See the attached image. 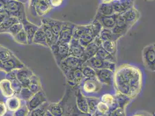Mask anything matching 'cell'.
Segmentation results:
<instances>
[{
  "instance_id": "ab89813d",
  "label": "cell",
  "mask_w": 155,
  "mask_h": 116,
  "mask_svg": "<svg viewBox=\"0 0 155 116\" xmlns=\"http://www.w3.org/2000/svg\"><path fill=\"white\" fill-rule=\"evenodd\" d=\"M115 97L118 107L123 108L124 109H125V107L129 104L130 101L131 100L129 97L117 92H116Z\"/></svg>"
},
{
  "instance_id": "ba28073f",
  "label": "cell",
  "mask_w": 155,
  "mask_h": 116,
  "mask_svg": "<svg viewBox=\"0 0 155 116\" xmlns=\"http://www.w3.org/2000/svg\"><path fill=\"white\" fill-rule=\"evenodd\" d=\"M5 12H6L9 16L19 18L20 21L26 15L23 4L15 0L7 1V7Z\"/></svg>"
},
{
  "instance_id": "44dd1931",
  "label": "cell",
  "mask_w": 155,
  "mask_h": 116,
  "mask_svg": "<svg viewBox=\"0 0 155 116\" xmlns=\"http://www.w3.org/2000/svg\"><path fill=\"white\" fill-rule=\"evenodd\" d=\"M70 55L81 58L84 53L85 48L81 45L78 39H73L69 44Z\"/></svg>"
},
{
  "instance_id": "f6af8a7d",
  "label": "cell",
  "mask_w": 155,
  "mask_h": 116,
  "mask_svg": "<svg viewBox=\"0 0 155 116\" xmlns=\"http://www.w3.org/2000/svg\"><path fill=\"white\" fill-rule=\"evenodd\" d=\"M91 31L93 32V34L95 37H98L101 30L103 29V26L101 25V23L99 22L98 20L94 18L93 21L91 22Z\"/></svg>"
},
{
  "instance_id": "6f0895ef",
  "label": "cell",
  "mask_w": 155,
  "mask_h": 116,
  "mask_svg": "<svg viewBox=\"0 0 155 116\" xmlns=\"http://www.w3.org/2000/svg\"><path fill=\"white\" fill-rule=\"evenodd\" d=\"M3 47H4V46H2V45H1L0 44V52L1 51L2 49L3 48Z\"/></svg>"
},
{
  "instance_id": "7402d4cb",
  "label": "cell",
  "mask_w": 155,
  "mask_h": 116,
  "mask_svg": "<svg viewBox=\"0 0 155 116\" xmlns=\"http://www.w3.org/2000/svg\"><path fill=\"white\" fill-rule=\"evenodd\" d=\"M122 15L130 28L138 20L140 16V14L138 11H137L134 7L122 13Z\"/></svg>"
},
{
  "instance_id": "ee69618b",
  "label": "cell",
  "mask_w": 155,
  "mask_h": 116,
  "mask_svg": "<svg viewBox=\"0 0 155 116\" xmlns=\"http://www.w3.org/2000/svg\"><path fill=\"white\" fill-rule=\"evenodd\" d=\"M14 40L18 44L21 45H27L28 44V38L26 32L23 29L18 34L13 37Z\"/></svg>"
},
{
  "instance_id": "816d5d0a",
  "label": "cell",
  "mask_w": 155,
  "mask_h": 116,
  "mask_svg": "<svg viewBox=\"0 0 155 116\" xmlns=\"http://www.w3.org/2000/svg\"><path fill=\"white\" fill-rule=\"evenodd\" d=\"M7 105L4 102L0 101V116H4L7 114Z\"/></svg>"
},
{
  "instance_id": "3957f363",
  "label": "cell",
  "mask_w": 155,
  "mask_h": 116,
  "mask_svg": "<svg viewBox=\"0 0 155 116\" xmlns=\"http://www.w3.org/2000/svg\"><path fill=\"white\" fill-rule=\"evenodd\" d=\"M103 85L101 84L96 77L84 78L80 86L82 92L86 97L94 96L101 93Z\"/></svg>"
},
{
  "instance_id": "c3c4849f",
  "label": "cell",
  "mask_w": 155,
  "mask_h": 116,
  "mask_svg": "<svg viewBox=\"0 0 155 116\" xmlns=\"http://www.w3.org/2000/svg\"><path fill=\"white\" fill-rule=\"evenodd\" d=\"M34 94L32 93V92L29 90L28 88L23 87L18 97L21 99L28 101L34 95Z\"/></svg>"
},
{
  "instance_id": "5bb4252c",
  "label": "cell",
  "mask_w": 155,
  "mask_h": 116,
  "mask_svg": "<svg viewBox=\"0 0 155 116\" xmlns=\"http://www.w3.org/2000/svg\"><path fill=\"white\" fill-rule=\"evenodd\" d=\"M25 67H26L25 65L15 55L12 58H10L2 64V69L3 71L7 74Z\"/></svg>"
},
{
  "instance_id": "f5cc1de1",
  "label": "cell",
  "mask_w": 155,
  "mask_h": 116,
  "mask_svg": "<svg viewBox=\"0 0 155 116\" xmlns=\"http://www.w3.org/2000/svg\"><path fill=\"white\" fill-rule=\"evenodd\" d=\"M63 0H49V2L52 7H57L61 5Z\"/></svg>"
},
{
  "instance_id": "db71d44e",
  "label": "cell",
  "mask_w": 155,
  "mask_h": 116,
  "mask_svg": "<svg viewBox=\"0 0 155 116\" xmlns=\"http://www.w3.org/2000/svg\"><path fill=\"white\" fill-rule=\"evenodd\" d=\"M7 0H0V12H5L7 7Z\"/></svg>"
},
{
  "instance_id": "9f6ffc18",
  "label": "cell",
  "mask_w": 155,
  "mask_h": 116,
  "mask_svg": "<svg viewBox=\"0 0 155 116\" xmlns=\"http://www.w3.org/2000/svg\"><path fill=\"white\" fill-rule=\"evenodd\" d=\"M132 116H144L143 114H136Z\"/></svg>"
},
{
  "instance_id": "7dc6e473",
  "label": "cell",
  "mask_w": 155,
  "mask_h": 116,
  "mask_svg": "<svg viewBox=\"0 0 155 116\" xmlns=\"http://www.w3.org/2000/svg\"><path fill=\"white\" fill-rule=\"evenodd\" d=\"M23 29V25H22L21 22H20L19 23H16V24L13 25L12 27H11L6 32V33H8V34H11L13 37L17 34H18L20 31H21Z\"/></svg>"
},
{
  "instance_id": "4dcf8cb0",
  "label": "cell",
  "mask_w": 155,
  "mask_h": 116,
  "mask_svg": "<svg viewBox=\"0 0 155 116\" xmlns=\"http://www.w3.org/2000/svg\"><path fill=\"white\" fill-rule=\"evenodd\" d=\"M102 41H116L120 39L121 37L119 36H117L112 31V29L103 28L100 34L98 36Z\"/></svg>"
},
{
  "instance_id": "d4e9b609",
  "label": "cell",
  "mask_w": 155,
  "mask_h": 116,
  "mask_svg": "<svg viewBox=\"0 0 155 116\" xmlns=\"http://www.w3.org/2000/svg\"><path fill=\"white\" fill-rule=\"evenodd\" d=\"M40 27L42 29L43 31L44 32L49 47L50 48L53 44H54L57 42L58 39L56 37V36L52 31L51 28L48 25L44 23H42Z\"/></svg>"
},
{
  "instance_id": "836d02e7",
  "label": "cell",
  "mask_w": 155,
  "mask_h": 116,
  "mask_svg": "<svg viewBox=\"0 0 155 116\" xmlns=\"http://www.w3.org/2000/svg\"><path fill=\"white\" fill-rule=\"evenodd\" d=\"M100 100L101 102L108 105L112 110L115 109L118 107L115 95L110 93H105L100 97Z\"/></svg>"
},
{
  "instance_id": "f35d334b",
  "label": "cell",
  "mask_w": 155,
  "mask_h": 116,
  "mask_svg": "<svg viewBox=\"0 0 155 116\" xmlns=\"http://www.w3.org/2000/svg\"><path fill=\"white\" fill-rule=\"evenodd\" d=\"M86 98L89 108V114H90L91 116L96 111L98 104L101 101L100 97L94 96H90L86 97Z\"/></svg>"
},
{
  "instance_id": "484cf974",
  "label": "cell",
  "mask_w": 155,
  "mask_h": 116,
  "mask_svg": "<svg viewBox=\"0 0 155 116\" xmlns=\"http://www.w3.org/2000/svg\"><path fill=\"white\" fill-rule=\"evenodd\" d=\"M6 78L8 80H9L11 83L12 87L15 92V95L18 97L23 87L21 84L20 83L19 81L16 77L15 71H13L11 73H7Z\"/></svg>"
},
{
  "instance_id": "f907efd6",
  "label": "cell",
  "mask_w": 155,
  "mask_h": 116,
  "mask_svg": "<svg viewBox=\"0 0 155 116\" xmlns=\"http://www.w3.org/2000/svg\"><path fill=\"white\" fill-rule=\"evenodd\" d=\"M110 116H126L125 109L117 107L112 111Z\"/></svg>"
},
{
  "instance_id": "30bf717a",
  "label": "cell",
  "mask_w": 155,
  "mask_h": 116,
  "mask_svg": "<svg viewBox=\"0 0 155 116\" xmlns=\"http://www.w3.org/2000/svg\"><path fill=\"white\" fill-rule=\"evenodd\" d=\"M102 43L103 41L100 39V37H97L91 43L85 48L84 53L81 58L84 64L87 60L96 56L98 49L101 46Z\"/></svg>"
},
{
  "instance_id": "277c9868",
  "label": "cell",
  "mask_w": 155,
  "mask_h": 116,
  "mask_svg": "<svg viewBox=\"0 0 155 116\" xmlns=\"http://www.w3.org/2000/svg\"><path fill=\"white\" fill-rule=\"evenodd\" d=\"M50 48L58 66L63 60L70 55L69 44L61 43L58 40Z\"/></svg>"
},
{
  "instance_id": "1f68e13d",
  "label": "cell",
  "mask_w": 155,
  "mask_h": 116,
  "mask_svg": "<svg viewBox=\"0 0 155 116\" xmlns=\"http://www.w3.org/2000/svg\"><path fill=\"white\" fill-rule=\"evenodd\" d=\"M20 20L14 16H8L0 25V33H5L7 30L13 25L20 22Z\"/></svg>"
},
{
  "instance_id": "5b68a950",
  "label": "cell",
  "mask_w": 155,
  "mask_h": 116,
  "mask_svg": "<svg viewBox=\"0 0 155 116\" xmlns=\"http://www.w3.org/2000/svg\"><path fill=\"white\" fill-rule=\"evenodd\" d=\"M83 65L84 63L81 58L69 55L61 62L58 67L65 76L70 71L78 68H81Z\"/></svg>"
},
{
  "instance_id": "4fadbf2b",
  "label": "cell",
  "mask_w": 155,
  "mask_h": 116,
  "mask_svg": "<svg viewBox=\"0 0 155 116\" xmlns=\"http://www.w3.org/2000/svg\"><path fill=\"white\" fill-rule=\"evenodd\" d=\"M115 26L112 29V31L117 36L122 37L129 30L130 27L124 18L122 13H115Z\"/></svg>"
},
{
  "instance_id": "ac0fdd59",
  "label": "cell",
  "mask_w": 155,
  "mask_h": 116,
  "mask_svg": "<svg viewBox=\"0 0 155 116\" xmlns=\"http://www.w3.org/2000/svg\"><path fill=\"white\" fill-rule=\"evenodd\" d=\"M111 3L115 13H124L134 6V0H114Z\"/></svg>"
},
{
  "instance_id": "7c38bea8",
  "label": "cell",
  "mask_w": 155,
  "mask_h": 116,
  "mask_svg": "<svg viewBox=\"0 0 155 116\" xmlns=\"http://www.w3.org/2000/svg\"><path fill=\"white\" fill-rule=\"evenodd\" d=\"M96 78L103 86L114 87L115 72L107 69L96 70Z\"/></svg>"
},
{
  "instance_id": "8fae6325",
  "label": "cell",
  "mask_w": 155,
  "mask_h": 116,
  "mask_svg": "<svg viewBox=\"0 0 155 116\" xmlns=\"http://www.w3.org/2000/svg\"><path fill=\"white\" fill-rule=\"evenodd\" d=\"M65 76L67 85L74 88L80 87L84 79L81 68L70 71Z\"/></svg>"
},
{
  "instance_id": "f1b7e54d",
  "label": "cell",
  "mask_w": 155,
  "mask_h": 116,
  "mask_svg": "<svg viewBox=\"0 0 155 116\" xmlns=\"http://www.w3.org/2000/svg\"><path fill=\"white\" fill-rule=\"evenodd\" d=\"M5 104L9 111L14 112L21 106V100L19 97L15 95L8 98Z\"/></svg>"
},
{
  "instance_id": "681fc988",
  "label": "cell",
  "mask_w": 155,
  "mask_h": 116,
  "mask_svg": "<svg viewBox=\"0 0 155 116\" xmlns=\"http://www.w3.org/2000/svg\"><path fill=\"white\" fill-rule=\"evenodd\" d=\"M30 111L26 104L21 106L19 109L14 111L13 116H28Z\"/></svg>"
},
{
  "instance_id": "f546056e",
  "label": "cell",
  "mask_w": 155,
  "mask_h": 116,
  "mask_svg": "<svg viewBox=\"0 0 155 116\" xmlns=\"http://www.w3.org/2000/svg\"><path fill=\"white\" fill-rule=\"evenodd\" d=\"M48 110L53 116H64V109L61 101L58 103H52L49 104Z\"/></svg>"
},
{
  "instance_id": "b9f144b4",
  "label": "cell",
  "mask_w": 155,
  "mask_h": 116,
  "mask_svg": "<svg viewBox=\"0 0 155 116\" xmlns=\"http://www.w3.org/2000/svg\"><path fill=\"white\" fill-rule=\"evenodd\" d=\"M81 69L84 78H93L96 77V70H94L91 66L84 64Z\"/></svg>"
},
{
  "instance_id": "9c48e42d",
  "label": "cell",
  "mask_w": 155,
  "mask_h": 116,
  "mask_svg": "<svg viewBox=\"0 0 155 116\" xmlns=\"http://www.w3.org/2000/svg\"><path fill=\"white\" fill-rule=\"evenodd\" d=\"M75 24L70 22H64L58 36V41L69 44L73 39V32Z\"/></svg>"
},
{
  "instance_id": "11a10c76",
  "label": "cell",
  "mask_w": 155,
  "mask_h": 116,
  "mask_svg": "<svg viewBox=\"0 0 155 116\" xmlns=\"http://www.w3.org/2000/svg\"><path fill=\"white\" fill-rule=\"evenodd\" d=\"M44 116H53L52 114H51V113L48 111V110H47L46 111L45 114V115Z\"/></svg>"
},
{
  "instance_id": "bcb514c9",
  "label": "cell",
  "mask_w": 155,
  "mask_h": 116,
  "mask_svg": "<svg viewBox=\"0 0 155 116\" xmlns=\"http://www.w3.org/2000/svg\"><path fill=\"white\" fill-rule=\"evenodd\" d=\"M87 29V25H76L73 32V39H79L84 34Z\"/></svg>"
},
{
  "instance_id": "d6a6232c",
  "label": "cell",
  "mask_w": 155,
  "mask_h": 116,
  "mask_svg": "<svg viewBox=\"0 0 155 116\" xmlns=\"http://www.w3.org/2000/svg\"><path fill=\"white\" fill-rule=\"evenodd\" d=\"M112 110L108 105L100 101L98 104L96 111L91 116H110Z\"/></svg>"
},
{
  "instance_id": "e575fe53",
  "label": "cell",
  "mask_w": 155,
  "mask_h": 116,
  "mask_svg": "<svg viewBox=\"0 0 155 116\" xmlns=\"http://www.w3.org/2000/svg\"><path fill=\"white\" fill-rule=\"evenodd\" d=\"M97 13L103 16H111L115 14L111 2L101 3L98 7Z\"/></svg>"
},
{
  "instance_id": "8992f818",
  "label": "cell",
  "mask_w": 155,
  "mask_h": 116,
  "mask_svg": "<svg viewBox=\"0 0 155 116\" xmlns=\"http://www.w3.org/2000/svg\"><path fill=\"white\" fill-rule=\"evenodd\" d=\"M142 57L145 67L150 71H155V51L153 44L144 47Z\"/></svg>"
},
{
  "instance_id": "e0dca14e",
  "label": "cell",
  "mask_w": 155,
  "mask_h": 116,
  "mask_svg": "<svg viewBox=\"0 0 155 116\" xmlns=\"http://www.w3.org/2000/svg\"><path fill=\"white\" fill-rule=\"evenodd\" d=\"M74 89L76 104L78 109L82 113H89V108L86 96L82 92L80 87L75 88Z\"/></svg>"
},
{
  "instance_id": "74e56055",
  "label": "cell",
  "mask_w": 155,
  "mask_h": 116,
  "mask_svg": "<svg viewBox=\"0 0 155 116\" xmlns=\"http://www.w3.org/2000/svg\"><path fill=\"white\" fill-rule=\"evenodd\" d=\"M101 47L105 51L108 52L114 56H116L117 53V41H103Z\"/></svg>"
},
{
  "instance_id": "ffe728a7",
  "label": "cell",
  "mask_w": 155,
  "mask_h": 116,
  "mask_svg": "<svg viewBox=\"0 0 155 116\" xmlns=\"http://www.w3.org/2000/svg\"><path fill=\"white\" fill-rule=\"evenodd\" d=\"M94 18L99 21L103 28L112 29L115 26V15L103 16L97 13Z\"/></svg>"
},
{
  "instance_id": "2e32d148",
  "label": "cell",
  "mask_w": 155,
  "mask_h": 116,
  "mask_svg": "<svg viewBox=\"0 0 155 116\" xmlns=\"http://www.w3.org/2000/svg\"><path fill=\"white\" fill-rule=\"evenodd\" d=\"M15 71L16 77L22 85V87L28 88L30 79L34 73L26 66L23 68L16 70Z\"/></svg>"
},
{
  "instance_id": "4316f807",
  "label": "cell",
  "mask_w": 155,
  "mask_h": 116,
  "mask_svg": "<svg viewBox=\"0 0 155 116\" xmlns=\"http://www.w3.org/2000/svg\"><path fill=\"white\" fill-rule=\"evenodd\" d=\"M95 37L93 34L91 29V24L87 25V29L84 34L79 39V43L84 47L86 48L87 45H89L95 39Z\"/></svg>"
},
{
  "instance_id": "60d3db41",
  "label": "cell",
  "mask_w": 155,
  "mask_h": 116,
  "mask_svg": "<svg viewBox=\"0 0 155 116\" xmlns=\"http://www.w3.org/2000/svg\"><path fill=\"white\" fill-rule=\"evenodd\" d=\"M96 56H97L98 58L103 59L104 60L110 61V62H115L116 63V56H114L110 54L108 52L105 51L101 46L98 49Z\"/></svg>"
},
{
  "instance_id": "d6986e66",
  "label": "cell",
  "mask_w": 155,
  "mask_h": 116,
  "mask_svg": "<svg viewBox=\"0 0 155 116\" xmlns=\"http://www.w3.org/2000/svg\"><path fill=\"white\" fill-rule=\"evenodd\" d=\"M21 22L23 25V30L27 34L28 41V44H31L32 43L33 37L35 32H37V31L39 28V26L35 25L29 22L26 18V15L23 16V19L21 20Z\"/></svg>"
},
{
  "instance_id": "91938a15",
  "label": "cell",
  "mask_w": 155,
  "mask_h": 116,
  "mask_svg": "<svg viewBox=\"0 0 155 116\" xmlns=\"http://www.w3.org/2000/svg\"><path fill=\"white\" fill-rule=\"evenodd\" d=\"M144 116H150V115H149V114H148V115H147V116H146V115H145V114H144Z\"/></svg>"
},
{
  "instance_id": "7a4b0ae2",
  "label": "cell",
  "mask_w": 155,
  "mask_h": 116,
  "mask_svg": "<svg viewBox=\"0 0 155 116\" xmlns=\"http://www.w3.org/2000/svg\"><path fill=\"white\" fill-rule=\"evenodd\" d=\"M61 101L64 106V116H91L89 113L81 112L78 109L75 96V89L68 85L65 95Z\"/></svg>"
},
{
  "instance_id": "94428289",
  "label": "cell",
  "mask_w": 155,
  "mask_h": 116,
  "mask_svg": "<svg viewBox=\"0 0 155 116\" xmlns=\"http://www.w3.org/2000/svg\"><path fill=\"white\" fill-rule=\"evenodd\" d=\"M0 71H2V69H1V68H0Z\"/></svg>"
},
{
  "instance_id": "7bdbcfd3",
  "label": "cell",
  "mask_w": 155,
  "mask_h": 116,
  "mask_svg": "<svg viewBox=\"0 0 155 116\" xmlns=\"http://www.w3.org/2000/svg\"><path fill=\"white\" fill-rule=\"evenodd\" d=\"M48 106L49 104H48L47 102H46L37 109L30 111L28 116H44L46 111L48 110Z\"/></svg>"
},
{
  "instance_id": "8d00e7d4",
  "label": "cell",
  "mask_w": 155,
  "mask_h": 116,
  "mask_svg": "<svg viewBox=\"0 0 155 116\" xmlns=\"http://www.w3.org/2000/svg\"><path fill=\"white\" fill-rule=\"evenodd\" d=\"M28 88L34 94L42 90L41 80L35 74H34V75L31 78Z\"/></svg>"
},
{
  "instance_id": "52a82bcc",
  "label": "cell",
  "mask_w": 155,
  "mask_h": 116,
  "mask_svg": "<svg viewBox=\"0 0 155 116\" xmlns=\"http://www.w3.org/2000/svg\"><path fill=\"white\" fill-rule=\"evenodd\" d=\"M93 68L94 70H99L102 69H110L112 71H115L116 69V63L110 61L104 60L97 56H94L87 60L84 63Z\"/></svg>"
},
{
  "instance_id": "cb8c5ba5",
  "label": "cell",
  "mask_w": 155,
  "mask_h": 116,
  "mask_svg": "<svg viewBox=\"0 0 155 116\" xmlns=\"http://www.w3.org/2000/svg\"><path fill=\"white\" fill-rule=\"evenodd\" d=\"M64 21H61L58 20L53 19L51 18H44L42 19V23H44L48 25L51 28L52 31L56 36V37L58 39L59 34L60 32L61 29L62 25L63 24Z\"/></svg>"
},
{
  "instance_id": "d590c367",
  "label": "cell",
  "mask_w": 155,
  "mask_h": 116,
  "mask_svg": "<svg viewBox=\"0 0 155 116\" xmlns=\"http://www.w3.org/2000/svg\"><path fill=\"white\" fill-rule=\"evenodd\" d=\"M51 5L48 0H40L35 7L37 12L39 16H43L48 13L51 9Z\"/></svg>"
},
{
  "instance_id": "9a60e30c",
  "label": "cell",
  "mask_w": 155,
  "mask_h": 116,
  "mask_svg": "<svg viewBox=\"0 0 155 116\" xmlns=\"http://www.w3.org/2000/svg\"><path fill=\"white\" fill-rule=\"evenodd\" d=\"M46 102V97L45 94H44L43 90H41L34 94V95L30 98V99L27 101L26 105L30 111H31L33 110L38 107L39 106H40Z\"/></svg>"
},
{
  "instance_id": "83f0119b",
  "label": "cell",
  "mask_w": 155,
  "mask_h": 116,
  "mask_svg": "<svg viewBox=\"0 0 155 116\" xmlns=\"http://www.w3.org/2000/svg\"><path fill=\"white\" fill-rule=\"evenodd\" d=\"M32 43L49 48L47 43L45 34L44 33V32L43 31L42 29L40 26L33 37Z\"/></svg>"
},
{
  "instance_id": "6da1fadb",
  "label": "cell",
  "mask_w": 155,
  "mask_h": 116,
  "mask_svg": "<svg viewBox=\"0 0 155 116\" xmlns=\"http://www.w3.org/2000/svg\"><path fill=\"white\" fill-rule=\"evenodd\" d=\"M143 76L137 67L123 64L115 71L114 87L116 92L121 94L131 99L137 97L142 90Z\"/></svg>"
},
{
  "instance_id": "603a6c76",
  "label": "cell",
  "mask_w": 155,
  "mask_h": 116,
  "mask_svg": "<svg viewBox=\"0 0 155 116\" xmlns=\"http://www.w3.org/2000/svg\"><path fill=\"white\" fill-rule=\"evenodd\" d=\"M0 92L3 97L7 98L15 96V92L11 83L7 78L0 81Z\"/></svg>"
},
{
  "instance_id": "680465c9",
  "label": "cell",
  "mask_w": 155,
  "mask_h": 116,
  "mask_svg": "<svg viewBox=\"0 0 155 116\" xmlns=\"http://www.w3.org/2000/svg\"><path fill=\"white\" fill-rule=\"evenodd\" d=\"M153 44V46H154V48H155V43H154V44Z\"/></svg>"
}]
</instances>
